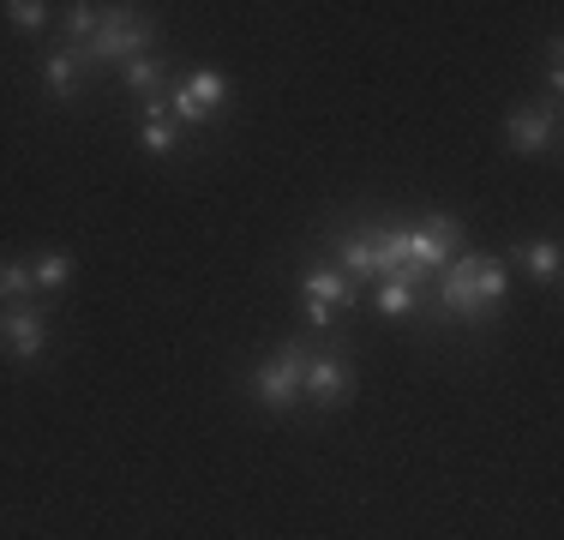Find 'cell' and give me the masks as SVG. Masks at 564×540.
I'll return each mask as SVG.
<instances>
[{
    "label": "cell",
    "mask_w": 564,
    "mask_h": 540,
    "mask_svg": "<svg viewBox=\"0 0 564 540\" xmlns=\"http://www.w3.org/2000/svg\"><path fill=\"white\" fill-rule=\"evenodd\" d=\"M505 301V264L499 259H475V252H456L438 282V313L445 318H487Z\"/></svg>",
    "instance_id": "cell-1"
},
{
    "label": "cell",
    "mask_w": 564,
    "mask_h": 540,
    "mask_svg": "<svg viewBox=\"0 0 564 540\" xmlns=\"http://www.w3.org/2000/svg\"><path fill=\"white\" fill-rule=\"evenodd\" d=\"M151 36H156V24L144 19L139 7H102V19H97V36L85 43V61H139L144 48H151Z\"/></svg>",
    "instance_id": "cell-2"
},
{
    "label": "cell",
    "mask_w": 564,
    "mask_h": 540,
    "mask_svg": "<svg viewBox=\"0 0 564 540\" xmlns=\"http://www.w3.org/2000/svg\"><path fill=\"white\" fill-rule=\"evenodd\" d=\"M301 378H306V348L301 343L264 355L259 372H252V397H259V409H271V414L294 409V402H301Z\"/></svg>",
    "instance_id": "cell-3"
},
{
    "label": "cell",
    "mask_w": 564,
    "mask_h": 540,
    "mask_svg": "<svg viewBox=\"0 0 564 540\" xmlns=\"http://www.w3.org/2000/svg\"><path fill=\"white\" fill-rule=\"evenodd\" d=\"M505 139H510V151H517V156H546L558 144V108L553 102H546V108L517 102L505 115Z\"/></svg>",
    "instance_id": "cell-4"
},
{
    "label": "cell",
    "mask_w": 564,
    "mask_h": 540,
    "mask_svg": "<svg viewBox=\"0 0 564 540\" xmlns=\"http://www.w3.org/2000/svg\"><path fill=\"white\" fill-rule=\"evenodd\" d=\"M0 348L12 360H43L48 355V318L36 301L24 306H0Z\"/></svg>",
    "instance_id": "cell-5"
},
{
    "label": "cell",
    "mask_w": 564,
    "mask_h": 540,
    "mask_svg": "<svg viewBox=\"0 0 564 540\" xmlns=\"http://www.w3.org/2000/svg\"><path fill=\"white\" fill-rule=\"evenodd\" d=\"M301 397H313V409H343L355 397V372L337 355H306V378H301Z\"/></svg>",
    "instance_id": "cell-6"
},
{
    "label": "cell",
    "mask_w": 564,
    "mask_h": 540,
    "mask_svg": "<svg viewBox=\"0 0 564 540\" xmlns=\"http://www.w3.org/2000/svg\"><path fill=\"white\" fill-rule=\"evenodd\" d=\"M223 97H228V78L223 73H193V78H181V85H174L169 115H181L186 127H205V120L223 108Z\"/></svg>",
    "instance_id": "cell-7"
},
{
    "label": "cell",
    "mask_w": 564,
    "mask_h": 540,
    "mask_svg": "<svg viewBox=\"0 0 564 540\" xmlns=\"http://www.w3.org/2000/svg\"><path fill=\"white\" fill-rule=\"evenodd\" d=\"M343 306H348V277L343 270H313V277H306V324H313V331H330Z\"/></svg>",
    "instance_id": "cell-8"
},
{
    "label": "cell",
    "mask_w": 564,
    "mask_h": 540,
    "mask_svg": "<svg viewBox=\"0 0 564 540\" xmlns=\"http://www.w3.org/2000/svg\"><path fill=\"white\" fill-rule=\"evenodd\" d=\"M85 48H73V43H66V48H55V54H48V61H43V85H48V97H55V102H73L78 97V85H85Z\"/></svg>",
    "instance_id": "cell-9"
},
{
    "label": "cell",
    "mask_w": 564,
    "mask_h": 540,
    "mask_svg": "<svg viewBox=\"0 0 564 540\" xmlns=\"http://www.w3.org/2000/svg\"><path fill=\"white\" fill-rule=\"evenodd\" d=\"M343 252V277H379V264H372V252H379V228H348L337 240Z\"/></svg>",
    "instance_id": "cell-10"
},
{
    "label": "cell",
    "mask_w": 564,
    "mask_h": 540,
    "mask_svg": "<svg viewBox=\"0 0 564 540\" xmlns=\"http://www.w3.org/2000/svg\"><path fill=\"white\" fill-rule=\"evenodd\" d=\"M510 264H522L534 282H558V240H517Z\"/></svg>",
    "instance_id": "cell-11"
},
{
    "label": "cell",
    "mask_w": 564,
    "mask_h": 540,
    "mask_svg": "<svg viewBox=\"0 0 564 540\" xmlns=\"http://www.w3.org/2000/svg\"><path fill=\"white\" fill-rule=\"evenodd\" d=\"M36 294V277H31V264H19V259H0V306H24Z\"/></svg>",
    "instance_id": "cell-12"
},
{
    "label": "cell",
    "mask_w": 564,
    "mask_h": 540,
    "mask_svg": "<svg viewBox=\"0 0 564 540\" xmlns=\"http://www.w3.org/2000/svg\"><path fill=\"white\" fill-rule=\"evenodd\" d=\"M31 277H36L43 294H61L66 282H73V252H43V259L31 264Z\"/></svg>",
    "instance_id": "cell-13"
},
{
    "label": "cell",
    "mask_w": 564,
    "mask_h": 540,
    "mask_svg": "<svg viewBox=\"0 0 564 540\" xmlns=\"http://www.w3.org/2000/svg\"><path fill=\"white\" fill-rule=\"evenodd\" d=\"M120 73H127V85L139 90V97H156V85H163V61H151V54H139V61H127Z\"/></svg>",
    "instance_id": "cell-14"
},
{
    "label": "cell",
    "mask_w": 564,
    "mask_h": 540,
    "mask_svg": "<svg viewBox=\"0 0 564 540\" xmlns=\"http://www.w3.org/2000/svg\"><path fill=\"white\" fill-rule=\"evenodd\" d=\"M97 19L102 12L90 7V0H73V7H66V36H73V48H85L90 36H97Z\"/></svg>",
    "instance_id": "cell-15"
},
{
    "label": "cell",
    "mask_w": 564,
    "mask_h": 540,
    "mask_svg": "<svg viewBox=\"0 0 564 540\" xmlns=\"http://www.w3.org/2000/svg\"><path fill=\"white\" fill-rule=\"evenodd\" d=\"M379 313L384 318H409L414 313V289H409V282H397V277L379 282Z\"/></svg>",
    "instance_id": "cell-16"
},
{
    "label": "cell",
    "mask_w": 564,
    "mask_h": 540,
    "mask_svg": "<svg viewBox=\"0 0 564 540\" xmlns=\"http://www.w3.org/2000/svg\"><path fill=\"white\" fill-rule=\"evenodd\" d=\"M7 19H12V31H24V36H31V31H43L48 7H43V0H12V7H7Z\"/></svg>",
    "instance_id": "cell-17"
},
{
    "label": "cell",
    "mask_w": 564,
    "mask_h": 540,
    "mask_svg": "<svg viewBox=\"0 0 564 540\" xmlns=\"http://www.w3.org/2000/svg\"><path fill=\"white\" fill-rule=\"evenodd\" d=\"M139 144H144L151 156H169V151H174V120H144V127H139Z\"/></svg>",
    "instance_id": "cell-18"
}]
</instances>
